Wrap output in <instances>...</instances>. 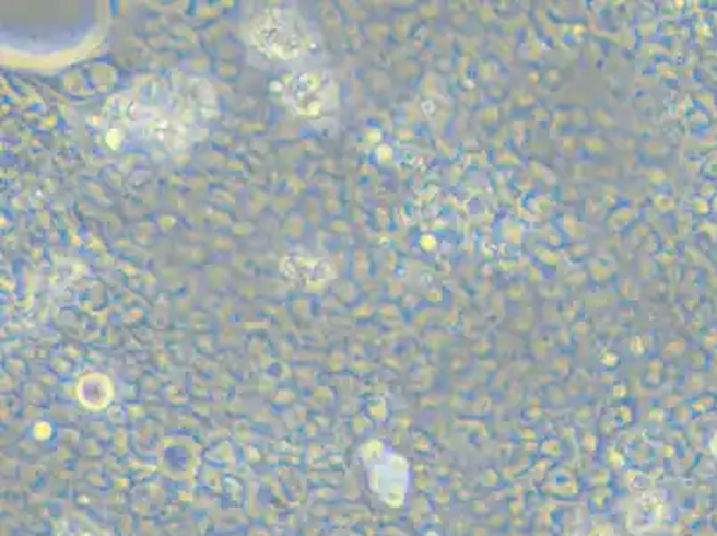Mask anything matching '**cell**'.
<instances>
[{
  "instance_id": "6da1fadb",
  "label": "cell",
  "mask_w": 717,
  "mask_h": 536,
  "mask_svg": "<svg viewBox=\"0 0 717 536\" xmlns=\"http://www.w3.org/2000/svg\"><path fill=\"white\" fill-rule=\"evenodd\" d=\"M118 137H132L149 151H183L199 137V123L183 93L163 84H145L137 93H121L107 106Z\"/></svg>"
},
{
  "instance_id": "7a4b0ae2",
  "label": "cell",
  "mask_w": 717,
  "mask_h": 536,
  "mask_svg": "<svg viewBox=\"0 0 717 536\" xmlns=\"http://www.w3.org/2000/svg\"><path fill=\"white\" fill-rule=\"evenodd\" d=\"M248 38L265 56L290 61L306 56L315 47L316 31L298 11L270 8L256 16Z\"/></svg>"
},
{
  "instance_id": "3957f363",
  "label": "cell",
  "mask_w": 717,
  "mask_h": 536,
  "mask_svg": "<svg viewBox=\"0 0 717 536\" xmlns=\"http://www.w3.org/2000/svg\"><path fill=\"white\" fill-rule=\"evenodd\" d=\"M361 456L372 490L391 506H402L409 490L408 462L377 440L364 445Z\"/></svg>"
},
{
  "instance_id": "277c9868",
  "label": "cell",
  "mask_w": 717,
  "mask_h": 536,
  "mask_svg": "<svg viewBox=\"0 0 717 536\" xmlns=\"http://www.w3.org/2000/svg\"><path fill=\"white\" fill-rule=\"evenodd\" d=\"M334 81L321 70L296 72L287 78L284 101L301 117H316L332 104Z\"/></svg>"
},
{
  "instance_id": "5b68a950",
  "label": "cell",
  "mask_w": 717,
  "mask_h": 536,
  "mask_svg": "<svg viewBox=\"0 0 717 536\" xmlns=\"http://www.w3.org/2000/svg\"><path fill=\"white\" fill-rule=\"evenodd\" d=\"M281 272L284 278L304 288H318L330 278V267L320 258L307 254L293 253L282 259Z\"/></svg>"
},
{
  "instance_id": "8992f818",
  "label": "cell",
  "mask_w": 717,
  "mask_h": 536,
  "mask_svg": "<svg viewBox=\"0 0 717 536\" xmlns=\"http://www.w3.org/2000/svg\"><path fill=\"white\" fill-rule=\"evenodd\" d=\"M78 399L87 410H104L113 399L111 381L97 372L84 375L78 383Z\"/></svg>"
},
{
  "instance_id": "52a82bcc",
  "label": "cell",
  "mask_w": 717,
  "mask_h": 536,
  "mask_svg": "<svg viewBox=\"0 0 717 536\" xmlns=\"http://www.w3.org/2000/svg\"><path fill=\"white\" fill-rule=\"evenodd\" d=\"M648 510H645V504L637 501L634 510L631 513V529L635 533H645L657 524V518L660 515V502L657 499L646 498Z\"/></svg>"
}]
</instances>
